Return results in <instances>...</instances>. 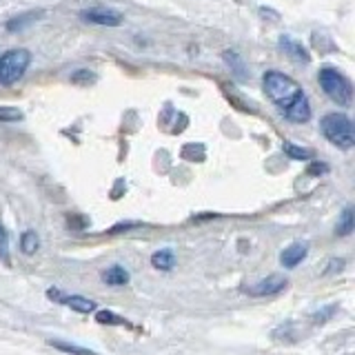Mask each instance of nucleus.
<instances>
[{
	"label": "nucleus",
	"instance_id": "obj_9",
	"mask_svg": "<svg viewBox=\"0 0 355 355\" xmlns=\"http://www.w3.org/2000/svg\"><path fill=\"white\" fill-rule=\"evenodd\" d=\"M282 116H285L287 120H291V122H298V124H302V122H307L309 118H311V104H309V98L305 96V98H300L294 107L291 109H287L285 113H282Z\"/></svg>",
	"mask_w": 355,
	"mask_h": 355
},
{
	"label": "nucleus",
	"instance_id": "obj_6",
	"mask_svg": "<svg viewBox=\"0 0 355 355\" xmlns=\"http://www.w3.org/2000/svg\"><path fill=\"white\" fill-rule=\"evenodd\" d=\"M80 18L85 20V23L102 25V27H118L122 23V14L116 12V9H107V7L85 9V12H80Z\"/></svg>",
	"mask_w": 355,
	"mask_h": 355
},
{
	"label": "nucleus",
	"instance_id": "obj_12",
	"mask_svg": "<svg viewBox=\"0 0 355 355\" xmlns=\"http://www.w3.org/2000/svg\"><path fill=\"white\" fill-rule=\"evenodd\" d=\"M151 267L158 271H171L175 267V253L171 249H162V251H155L151 256Z\"/></svg>",
	"mask_w": 355,
	"mask_h": 355
},
{
	"label": "nucleus",
	"instance_id": "obj_14",
	"mask_svg": "<svg viewBox=\"0 0 355 355\" xmlns=\"http://www.w3.org/2000/svg\"><path fill=\"white\" fill-rule=\"evenodd\" d=\"M49 344L54 349L62 351V353H69V355H98L96 351L85 349V347H78V344H69L65 340H49Z\"/></svg>",
	"mask_w": 355,
	"mask_h": 355
},
{
	"label": "nucleus",
	"instance_id": "obj_16",
	"mask_svg": "<svg viewBox=\"0 0 355 355\" xmlns=\"http://www.w3.org/2000/svg\"><path fill=\"white\" fill-rule=\"evenodd\" d=\"M282 151H285L289 158H294V160H309L311 158L309 149L298 147V144H294V142H285V144H282Z\"/></svg>",
	"mask_w": 355,
	"mask_h": 355
},
{
	"label": "nucleus",
	"instance_id": "obj_1",
	"mask_svg": "<svg viewBox=\"0 0 355 355\" xmlns=\"http://www.w3.org/2000/svg\"><path fill=\"white\" fill-rule=\"evenodd\" d=\"M262 87H265V93L269 96V100L274 102L282 113L294 107L300 98L307 96L298 82L294 78L285 76L282 71H267L262 78Z\"/></svg>",
	"mask_w": 355,
	"mask_h": 355
},
{
	"label": "nucleus",
	"instance_id": "obj_5",
	"mask_svg": "<svg viewBox=\"0 0 355 355\" xmlns=\"http://www.w3.org/2000/svg\"><path fill=\"white\" fill-rule=\"evenodd\" d=\"M47 298L58 302L62 307H69L71 311H78V313H91L96 311V302L89 300V298H82V296H69V294H62L58 289H49L47 291Z\"/></svg>",
	"mask_w": 355,
	"mask_h": 355
},
{
	"label": "nucleus",
	"instance_id": "obj_4",
	"mask_svg": "<svg viewBox=\"0 0 355 355\" xmlns=\"http://www.w3.org/2000/svg\"><path fill=\"white\" fill-rule=\"evenodd\" d=\"M31 65V54L27 49H12L0 56V85H14L25 76Z\"/></svg>",
	"mask_w": 355,
	"mask_h": 355
},
{
	"label": "nucleus",
	"instance_id": "obj_15",
	"mask_svg": "<svg viewBox=\"0 0 355 355\" xmlns=\"http://www.w3.org/2000/svg\"><path fill=\"white\" fill-rule=\"evenodd\" d=\"M40 249V238L36 231H25L20 236V251L27 253V256H34Z\"/></svg>",
	"mask_w": 355,
	"mask_h": 355
},
{
	"label": "nucleus",
	"instance_id": "obj_20",
	"mask_svg": "<svg viewBox=\"0 0 355 355\" xmlns=\"http://www.w3.org/2000/svg\"><path fill=\"white\" fill-rule=\"evenodd\" d=\"M224 58H227V62H229V65H231V67L236 69V74H238L240 78H242V71H244V67H242V60L238 58V54H236V51H227V54H224Z\"/></svg>",
	"mask_w": 355,
	"mask_h": 355
},
{
	"label": "nucleus",
	"instance_id": "obj_7",
	"mask_svg": "<svg viewBox=\"0 0 355 355\" xmlns=\"http://www.w3.org/2000/svg\"><path fill=\"white\" fill-rule=\"evenodd\" d=\"M289 287V280L287 278H280V276H271L267 280H260L256 285H251L247 289L249 296L253 298H265V296H276V294H282Z\"/></svg>",
	"mask_w": 355,
	"mask_h": 355
},
{
	"label": "nucleus",
	"instance_id": "obj_10",
	"mask_svg": "<svg viewBox=\"0 0 355 355\" xmlns=\"http://www.w3.org/2000/svg\"><path fill=\"white\" fill-rule=\"evenodd\" d=\"M280 47L285 49V54H289L291 58L298 60V62H309L311 60L309 51L302 47V43H298V40L289 38V36H282L280 38Z\"/></svg>",
	"mask_w": 355,
	"mask_h": 355
},
{
	"label": "nucleus",
	"instance_id": "obj_11",
	"mask_svg": "<svg viewBox=\"0 0 355 355\" xmlns=\"http://www.w3.org/2000/svg\"><path fill=\"white\" fill-rule=\"evenodd\" d=\"M102 282H107L109 287H124L129 285V271L120 265H113L102 271Z\"/></svg>",
	"mask_w": 355,
	"mask_h": 355
},
{
	"label": "nucleus",
	"instance_id": "obj_19",
	"mask_svg": "<svg viewBox=\"0 0 355 355\" xmlns=\"http://www.w3.org/2000/svg\"><path fill=\"white\" fill-rule=\"evenodd\" d=\"M0 258L9 262V236H7V229L0 224Z\"/></svg>",
	"mask_w": 355,
	"mask_h": 355
},
{
	"label": "nucleus",
	"instance_id": "obj_8",
	"mask_svg": "<svg viewBox=\"0 0 355 355\" xmlns=\"http://www.w3.org/2000/svg\"><path fill=\"white\" fill-rule=\"evenodd\" d=\"M307 253H309V244H305V242H296V244H291V247H287L285 251H282V256H280V265L285 267V269H296L302 260L307 258Z\"/></svg>",
	"mask_w": 355,
	"mask_h": 355
},
{
	"label": "nucleus",
	"instance_id": "obj_18",
	"mask_svg": "<svg viewBox=\"0 0 355 355\" xmlns=\"http://www.w3.org/2000/svg\"><path fill=\"white\" fill-rule=\"evenodd\" d=\"M23 120V111L16 107H0V122H18Z\"/></svg>",
	"mask_w": 355,
	"mask_h": 355
},
{
	"label": "nucleus",
	"instance_id": "obj_2",
	"mask_svg": "<svg viewBox=\"0 0 355 355\" xmlns=\"http://www.w3.org/2000/svg\"><path fill=\"white\" fill-rule=\"evenodd\" d=\"M320 129L325 133V138L340 149H351L355 144L353 122L347 113H340V111L327 113V116L320 120Z\"/></svg>",
	"mask_w": 355,
	"mask_h": 355
},
{
	"label": "nucleus",
	"instance_id": "obj_17",
	"mask_svg": "<svg viewBox=\"0 0 355 355\" xmlns=\"http://www.w3.org/2000/svg\"><path fill=\"white\" fill-rule=\"evenodd\" d=\"M96 322H98V325H116V327H129V322H127V320L118 318L116 313H111V311H98V313H96Z\"/></svg>",
	"mask_w": 355,
	"mask_h": 355
},
{
	"label": "nucleus",
	"instance_id": "obj_3",
	"mask_svg": "<svg viewBox=\"0 0 355 355\" xmlns=\"http://www.w3.org/2000/svg\"><path fill=\"white\" fill-rule=\"evenodd\" d=\"M318 82H320L322 91H325L333 102H338L340 107H349V104L353 102V87H351V82H349L347 76L340 74L338 69L322 67L320 74H318Z\"/></svg>",
	"mask_w": 355,
	"mask_h": 355
},
{
	"label": "nucleus",
	"instance_id": "obj_13",
	"mask_svg": "<svg viewBox=\"0 0 355 355\" xmlns=\"http://www.w3.org/2000/svg\"><path fill=\"white\" fill-rule=\"evenodd\" d=\"M353 229H355V211H353V207H347L342 211L338 224H336V236H342V238L351 236Z\"/></svg>",
	"mask_w": 355,
	"mask_h": 355
}]
</instances>
